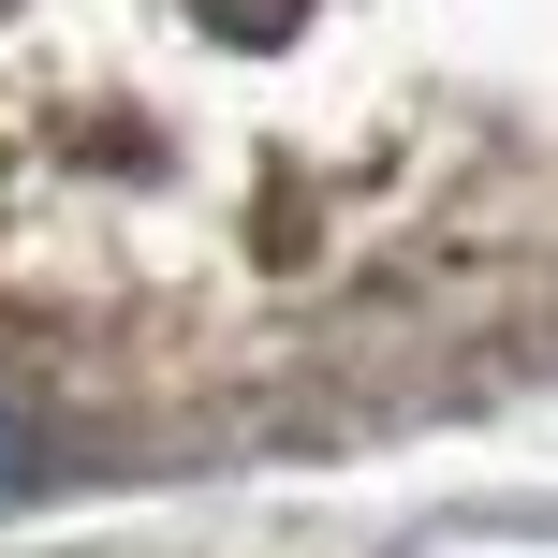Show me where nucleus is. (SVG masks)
Listing matches in <instances>:
<instances>
[{"label": "nucleus", "instance_id": "obj_1", "mask_svg": "<svg viewBox=\"0 0 558 558\" xmlns=\"http://www.w3.org/2000/svg\"><path fill=\"white\" fill-rule=\"evenodd\" d=\"M15 471H29V426H15V412H0V485H15Z\"/></svg>", "mask_w": 558, "mask_h": 558}]
</instances>
